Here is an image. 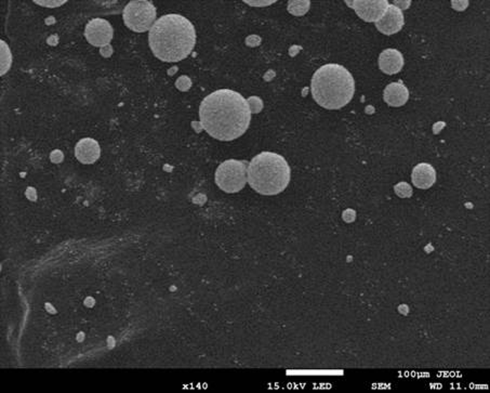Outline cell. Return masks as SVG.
Wrapping results in <instances>:
<instances>
[{
    "instance_id": "3957f363",
    "label": "cell",
    "mask_w": 490,
    "mask_h": 393,
    "mask_svg": "<svg viewBox=\"0 0 490 393\" xmlns=\"http://www.w3.org/2000/svg\"><path fill=\"white\" fill-rule=\"evenodd\" d=\"M311 91L317 105L327 110H339L353 99L355 81L342 65L326 64L313 75Z\"/></svg>"
},
{
    "instance_id": "9c48e42d",
    "label": "cell",
    "mask_w": 490,
    "mask_h": 393,
    "mask_svg": "<svg viewBox=\"0 0 490 393\" xmlns=\"http://www.w3.org/2000/svg\"><path fill=\"white\" fill-rule=\"evenodd\" d=\"M405 24L402 9L395 5L388 6L381 20L376 23L378 30L384 35H393L402 30Z\"/></svg>"
},
{
    "instance_id": "5b68a950",
    "label": "cell",
    "mask_w": 490,
    "mask_h": 393,
    "mask_svg": "<svg viewBox=\"0 0 490 393\" xmlns=\"http://www.w3.org/2000/svg\"><path fill=\"white\" fill-rule=\"evenodd\" d=\"M247 182V165L241 160H229L220 165L215 172V183L227 193L243 190Z\"/></svg>"
},
{
    "instance_id": "8fae6325",
    "label": "cell",
    "mask_w": 490,
    "mask_h": 393,
    "mask_svg": "<svg viewBox=\"0 0 490 393\" xmlns=\"http://www.w3.org/2000/svg\"><path fill=\"white\" fill-rule=\"evenodd\" d=\"M379 66L386 74H398L404 66V57L396 49H386L380 54Z\"/></svg>"
},
{
    "instance_id": "7c38bea8",
    "label": "cell",
    "mask_w": 490,
    "mask_h": 393,
    "mask_svg": "<svg viewBox=\"0 0 490 393\" xmlns=\"http://www.w3.org/2000/svg\"><path fill=\"white\" fill-rule=\"evenodd\" d=\"M412 180L414 187L426 190L433 187L436 182V172L434 167L428 163H421L417 165L412 170Z\"/></svg>"
},
{
    "instance_id": "277c9868",
    "label": "cell",
    "mask_w": 490,
    "mask_h": 393,
    "mask_svg": "<svg viewBox=\"0 0 490 393\" xmlns=\"http://www.w3.org/2000/svg\"><path fill=\"white\" fill-rule=\"evenodd\" d=\"M247 182L260 194L266 196L280 194L289 185V165L280 154L260 153L248 165Z\"/></svg>"
},
{
    "instance_id": "5bb4252c",
    "label": "cell",
    "mask_w": 490,
    "mask_h": 393,
    "mask_svg": "<svg viewBox=\"0 0 490 393\" xmlns=\"http://www.w3.org/2000/svg\"><path fill=\"white\" fill-rule=\"evenodd\" d=\"M1 75L5 74L8 70H9L10 64H11V54H10L9 48H8L7 44L6 42H1Z\"/></svg>"
},
{
    "instance_id": "9a60e30c",
    "label": "cell",
    "mask_w": 490,
    "mask_h": 393,
    "mask_svg": "<svg viewBox=\"0 0 490 393\" xmlns=\"http://www.w3.org/2000/svg\"><path fill=\"white\" fill-rule=\"evenodd\" d=\"M35 3L37 4V5L44 6V7L54 8L63 5L65 1H49L48 0V1H35Z\"/></svg>"
},
{
    "instance_id": "6da1fadb",
    "label": "cell",
    "mask_w": 490,
    "mask_h": 393,
    "mask_svg": "<svg viewBox=\"0 0 490 393\" xmlns=\"http://www.w3.org/2000/svg\"><path fill=\"white\" fill-rule=\"evenodd\" d=\"M199 117L201 126L213 138L220 141H232L247 131L251 110L241 93L220 89L203 100Z\"/></svg>"
},
{
    "instance_id": "ba28073f",
    "label": "cell",
    "mask_w": 490,
    "mask_h": 393,
    "mask_svg": "<svg viewBox=\"0 0 490 393\" xmlns=\"http://www.w3.org/2000/svg\"><path fill=\"white\" fill-rule=\"evenodd\" d=\"M85 35L92 46H107L113 38V28L105 20L93 19L87 24Z\"/></svg>"
},
{
    "instance_id": "7a4b0ae2",
    "label": "cell",
    "mask_w": 490,
    "mask_h": 393,
    "mask_svg": "<svg viewBox=\"0 0 490 393\" xmlns=\"http://www.w3.org/2000/svg\"><path fill=\"white\" fill-rule=\"evenodd\" d=\"M148 42L156 58L164 62H179L194 49L196 30L184 16L167 14L150 28Z\"/></svg>"
},
{
    "instance_id": "4fadbf2b",
    "label": "cell",
    "mask_w": 490,
    "mask_h": 393,
    "mask_svg": "<svg viewBox=\"0 0 490 393\" xmlns=\"http://www.w3.org/2000/svg\"><path fill=\"white\" fill-rule=\"evenodd\" d=\"M383 99L390 107H402L410 99V91L402 83H392L384 89Z\"/></svg>"
},
{
    "instance_id": "30bf717a",
    "label": "cell",
    "mask_w": 490,
    "mask_h": 393,
    "mask_svg": "<svg viewBox=\"0 0 490 393\" xmlns=\"http://www.w3.org/2000/svg\"><path fill=\"white\" fill-rule=\"evenodd\" d=\"M101 148L99 143L91 138L81 139L75 148V156L83 164H93L99 160Z\"/></svg>"
},
{
    "instance_id": "52a82bcc",
    "label": "cell",
    "mask_w": 490,
    "mask_h": 393,
    "mask_svg": "<svg viewBox=\"0 0 490 393\" xmlns=\"http://www.w3.org/2000/svg\"><path fill=\"white\" fill-rule=\"evenodd\" d=\"M347 5L351 6L357 16L364 21L377 23L381 20L382 16L388 10V1L386 0H376V1H347Z\"/></svg>"
},
{
    "instance_id": "8992f818",
    "label": "cell",
    "mask_w": 490,
    "mask_h": 393,
    "mask_svg": "<svg viewBox=\"0 0 490 393\" xmlns=\"http://www.w3.org/2000/svg\"><path fill=\"white\" fill-rule=\"evenodd\" d=\"M155 19V7L146 0L130 1L124 9V22L133 32H146L153 26Z\"/></svg>"
}]
</instances>
